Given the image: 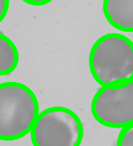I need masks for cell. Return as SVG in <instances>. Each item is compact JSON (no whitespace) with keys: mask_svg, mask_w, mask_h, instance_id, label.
<instances>
[{"mask_svg":"<svg viewBox=\"0 0 133 146\" xmlns=\"http://www.w3.org/2000/svg\"><path fill=\"white\" fill-rule=\"evenodd\" d=\"M19 63V52L12 40L0 33V76L11 74Z\"/></svg>","mask_w":133,"mask_h":146,"instance_id":"6","label":"cell"},{"mask_svg":"<svg viewBox=\"0 0 133 146\" xmlns=\"http://www.w3.org/2000/svg\"><path fill=\"white\" fill-rule=\"evenodd\" d=\"M84 128L70 109L53 106L39 113L31 131L33 146H80Z\"/></svg>","mask_w":133,"mask_h":146,"instance_id":"3","label":"cell"},{"mask_svg":"<svg viewBox=\"0 0 133 146\" xmlns=\"http://www.w3.org/2000/svg\"><path fill=\"white\" fill-rule=\"evenodd\" d=\"M39 115L37 97L24 84H0V140H18L31 132Z\"/></svg>","mask_w":133,"mask_h":146,"instance_id":"2","label":"cell"},{"mask_svg":"<svg viewBox=\"0 0 133 146\" xmlns=\"http://www.w3.org/2000/svg\"><path fill=\"white\" fill-rule=\"evenodd\" d=\"M89 70L101 86H113L133 79V42L110 33L101 36L90 50Z\"/></svg>","mask_w":133,"mask_h":146,"instance_id":"1","label":"cell"},{"mask_svg":"<svg viewBox=\"0 0 133 146\" xmlns=\"http://www.w3.org/2000/svg\"><path fill=\"white\" fill-rule=\"evenodd\" d=\"M94 119L102 125L122 128L133 122V79L113 86H102L91 103Z\"/></svg>","mask_w":133,"mask_h":146,"instance_id":"4","label":"cell"},{"mask_svg":"<svg viewBox=\"0 0 133 146\" xmlns=\"http://www.w3.org/2000/svg\"><path fill=\"white\" fill-rule=\"evenodd\" d=\"M103 11L112 27L133 32V0H104Z\"/></svg>","mask_w":133,"mask_h":146,"instance_id":"5","label":"cell"},{"mask_svg":"<svg viewBox=\"0 0 133 146\" xmlns=\"http://www.w3.org/2000/svg\"><path fill=\"white\" fill-rule=\"evenodd\" d=\"M9 6V0H0V23L6 17Z\"/></svg>","mask_w":133,"mask_h":146,"instance_id":"8","label":"cell"},{"mask_svg":"<svg viewBox=\"0 0 133 146\" xmlns=\"http://www.w3.org/2000/svg\"><path fill=\"white\" fill-rule=\"evenodd\" d=\"M117 146H133V122L121 128Z\"/></svg>","mask_w":133,"mask_h":146,"instance_id":"7","label":"cell"},{"mask_svg":"<svg viewBox=\"0 0 133 146\" xmlns=\"http://www.w3.org/2000/svg\"><path fill=\"white\" fill-rule=\"evenodd\" d=\"M22 1L27 3V4L31 5V6H39L46 5L48 3L52 2L53 0H22Z\"/></svg>","mask_w":133,"mask_h":146,"instance_id":"9","label":"cell"}]
</instances>
